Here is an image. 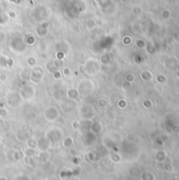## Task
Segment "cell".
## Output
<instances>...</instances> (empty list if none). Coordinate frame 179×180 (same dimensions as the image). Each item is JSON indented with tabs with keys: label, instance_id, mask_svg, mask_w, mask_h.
Wrapping results in <instances>:
<instances>
[{
	"label": "cell",
	"instance_id": "obj_18",
	"mask_svg": "<svg viewBox=\"0 0 179 180\" xmlns=\"http://www.w3.org/2000/svg\"><path fill=\"white\" fill-rule=\"evenodd\" d=\"M0 80H1V81H5V80H7V76H5V75H0Z\"/></svg>",
	"mask_w": 179,
	"mask_h": 180
},
{
	"label": "cell",
	"instance_id": "obj_15",
	"mask_svg": "<svg viewBox=\"0 0 179 180\" xmlns=\"http://www.w3.org/2000/svg\"><path fill=\"white\" fill-rule=\"evenodd\" d=\"M61 72H62V75H64V76H68V75H71V73H72L71 69H68V68H64L63 71H61Z\"/></svg>",
	"mask_w": 179,
	"mask_h": 180
},
{
	"label": "cell",
	"instance_id": "obj_5",
	"mask_svg": "<svg viewBox=\"0 0 179 180\" xmlns=\"http://www.w3.org/2000/svg\"><path fill=\"white\" fill-rule=\"evenodd\" d=\"M20 100H21V98H20V96H19L18 92H14V91H12V92H10L7 94V101L10 107H17L19 104V102H20Z\"/></svg>",
	"mask_w": 179,
	"mask_h": 180
},
{
	"label": "cell",
	"instance_id": "obj_11",
	"mask_svg": "<svg viewBox=\"0 0 179 180\" xmlns=\"http://www.w3.org/2000/svg\"><path fill=\"white\" fill-rule=\"evenodd\" d=\"M72 144H73V139H72L71 137H67L64 139V141H63V145H64L65 148H68V146H71Z\"/></svg>",
	"mask_w": 179,
	"mask_h": 180
},
{
	"label": "cell",
	"instance_id": "obj_7",
	"mask_svg": "<svg viewBox=\"0 0 179 180\" xmlns=\"http://www.w3.org/2000/svg\"><path fill=\"white\" fill-rule=\"evenodd\" d=\"M79 92L77 88H70V90H68L67 92V96L68 99H71V100H76L77 98L79 97Z\"/></svg>",
	"mask_w": 179,
	"mask_h": 180
},
{
	"label": "cell",
	"instance_id": "obj_14",
	"mask_svg": "<svg viewBox=\"0 0 179 180\" xmlns=\"http://www.w3.org/2000/svg\"><path fill=\"white\" fill-rule=\"evenodd\" d=\"M7 111L4 107H0V117H7Z\"/></svg>",
	"mask_w": 179,
	"mask_h": 180
},
{
	"label": "cell",
	"instance_id": "obj_3",
	"mask_svg": "<svg viewBox=\"0 0 179 180\" xmlns=\"http://www.w3.org/2000/svg\"><path fill=\"white\" fill-rule=\"evenodd\" d=\"M59 115L60 113H59L58 107L55 106H51L49 107L48 109H45V114H43L45 119L46 121H49V122H55V121L59 118Z\"/></svg>",
	"mask_w": 179,
	"mask_h": 180
},
{
	"label": "cell",
	"instance_id": "obj_10",
	"mask_svg": "<svg viewBox=\"0 0 179 180\" xmlns=\"http://www.w3.org/2000/svg\"><path fill=\"white\" fill-rule=\"evenodd\" d=\"M36 42V39L33 36H31V35H29L26 38V44H29V45H33Z\"/></svg>",
	"mask_w": 179,
	"mask_h": 180
},
{
	"label": "cell",
	"instance_id": "obj_6",
	"mask_svg": "<svg viewBox=\"0 0 179 180\" xmlns=\"http://www.w3.org/2000/svg\"><path fill=\"white\" fill-rule=\"evenodd\" d=\"M77 90H78L79 94L87 95V94H90L91 92H93V90H94V87H93L92 82L89 81V80H87V81H81V83L79 84V87H78Z\"/></svg>",
	"mask_w": 179,
	"mask_h": 180
},
{
	"label": "cell",
	"instance_id": "obj_17",
	"mask_svg": "<svg viewBox=\"0 0 179 180\" xmlns=\"http://www.w3.org/2000/svg\"><path fill=\"white\" fill-rule=\"evenodd\" d=\"M72 124H73V127H74V129H80V124H79V122H78V121H73V123H72Z\"/></svg>",
	"mask_w": 179,
	"mask_h": 180
},
{
	"label": "cell",
	"instance_id": "obj_12",
	"mask_svg": "<svg viewBox=\"0 0 179 180\" xmlns=\"http://www.w3.org/2000/svg\"><path fill=\"white\" fill-rule=\"evenodd\" d=\"M52 75H53V77H54L55 79L58 80V79H60L62 77V72L60 71V70H57V71H55Z\"/></svg>",
	"mask_w": 179,
	"mask_h": 180
},
{
	"label": "cell",
	"instance_id": "obj_8",
	"mask_svg": "<svg viewBox=\"0 0 179 180\" xmlns=\"http://www.w3.org/2000/svg\"><path fill=\"white\" fill-rule=\"evenodd\" d=\"M97 106L100 107L101 110H104V109H106L107 106H109V102H107L106 98H104V97H101V98L98 99Z\"/></svg>",
	"mask_w": 179,
	"mask_h": 180
},
{
	"label": "cell",
	"instance_id": "obj_4",
	"mask_svg": "<svg viewBox=\"0 0 179 180\" xmlns=\"http://www.w3.org/2000/svg\"><path fill=\"white\" fill-rule=\"evenodd\" d=\"M43 69L40 68V66H34V70L31 72L30 74V80L33 82V83H40L43 79Z\"/></svg>",
	"mask_w": 179,
	"mask_h": 180
},
{
	"label": "cell",
	"instance_id": "obj_13",
	"mask_svg": "<svg viewBox=\"0 0 179 180\" xmlns=\"http://www.w3.org/2000/svg\"><path fill=\"white\" fill-rule=\"evenodd\" d=\"M21 131L24 132V133H29L30 132V126L27 123H22V126H21Z\"/></svg>",
	"mask_w": 179,
	"mask_h": 180
},
{
	"label": "cell",
	"instance_id": "obj_2",
	"mask_svg": "<svg viewBox=\"0 0 179 180\" xmlns=\"http://www.w3.org/2000/svg\"><path fill=\"white\" fill-rule=\"evenodd\" d=\"M19 96L23 100H32L36 96V88L32 84H24L19 91Z\"/></svg>",
	"mask_w": 179,
	"mask_h": 180
},
{
	"label": "cell",
	"instance_id": "obj_9",
	"mask_svg": "<svg viewBox=\"0 0 179 180\" xmlns=\"http://www.w3.org/2000/svg\"><path fill=\"white\" fill-rule=\"evenodd\" d=\"M26 64L29 66H32V68H34L37 64V59L34 57V56H30L26 58Z\"/></svg>",
	"mask_w": 179,
	"mask_h": 180
},
{
	"label": "cell",
	"instance_id": "obj_16",
	"mask_svg": "<svg viewBox=\"0 0 179 180\" xmlns=\"http://www.w3.org/2000/svg\"><path fill=\"white\" fill-rule=\"evenodd\" d=\"M56 57L58 60H62L63 58H64V53H63V52H58V53L56 54Z\"/></svg>",
	"mask_w": 179,
	"mask_h": 180
},
{
	"label": "cell",
	"instance_id": "obj_1",
	"mask_svg": "<svg viewBox=\"0 0 179 180\" xmlns=\"http://www.w3.org/2000/svg\"><path fill=\"white\" fill-rule=\"evenodd\" d=\"M80 71L84 74L96 75L99 71V63L95 59H89L85 61L84 64L80 66Z\"/></svg>",
	"mask_w": 179,
	"mask_h": 180
}]
</instances>
